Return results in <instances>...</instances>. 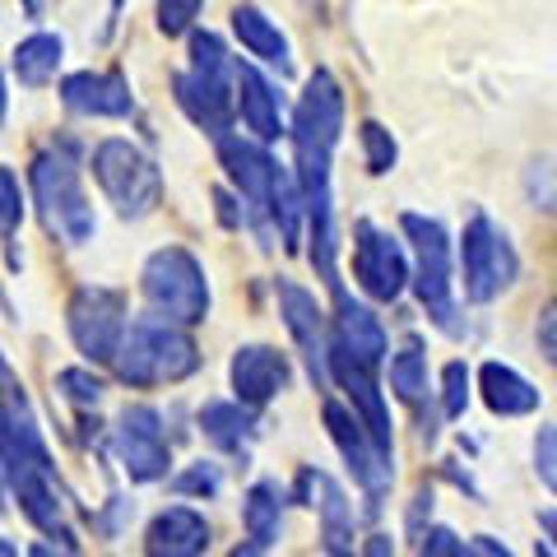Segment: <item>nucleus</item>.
Segmentation results:
<instances>
[{
	"label": "nucleus",
	"instance_id": "1",
	"mask_svg": "<svg viewBox=\"0 0 557 557\" xmlns=\"http://www.w3.org/2000/svg\"><path fill=\"white\" fill-rule=\"evenodd\" d=\"M28 209L38 214L47 237L65 242V247H89L98 237V209L84 186V159L75 139H47L33 149L24 168Z\"/></svg>",
	"mask_w": 557,
	"mask_h": 557
},
{
	"label": "nucleus",
	"instance_id": "2",
	"mask_svg": "<svg viewBox=\"0 0 557 557\" xmlns=\"http://www.w3.org/2000/svg\"><path fill=\"white\" fill-rule=\"evenodd\" d=\"M344 131V89L330 70H311L298 108L288 116L293 139V182H298L302 200L317 205L330 200V163H335V145Z\"/></svg>",
	"mask_w": 557,
	"mask_h": 557
},
{
	"label": "nucleus",
	"instance_id": "3",
	"mask_svg": "<svg viewBox=\"0 0 557 557\" xmlns=\"http://www.w3.org/2000/svg\"><path fill=\"white\" fill-rule=\"evenodd\" d=\"M200 362L205 358L196 330L168 325L159 317H131L108 372L126 391H159V386H182L186 376L200 372Z\"/></svg>",
	"mask_w": 557,
	"mask_h": 557
},
{
	"label": "nucleus",
	"instance_id": "4",
	"mask_svg": "<svg viewBox=\"0 0 557 557\" xmlns=\"http://www.w3.org/2000/svg\"><path fill=\"white\" fill-rule=\"evenodd\" d=\"M233 57L219 33L196 28L186 38V70L172 75V98H177L182 116L209 139H223L233 131Z\"/></svg>",
	"mask_w": 557,
	"mask_h": 557
},
{
	"label": "nucleus",
	"instance_id": "5",
	"mask_svg": "<svg viewBox=\"0 0 557 557\" xmlns=\"http://www.w3.org/2000/svg\"><path fill=\"white\" fill-rule=\"evenodd\" d=\"M139 298H145V317H159L182 330L205 325L209 307H214L205 260L190 247H182V242H168V247L145 256V265H139Z\"/></svg>",
	"mask_w": 557,
	"mask_h": 557
},
{
	"label": "nucleus",
	"instance_id": "6",
	"mask_svg": "<svg viewBox=\"0 0 557 557\" xmlns=\"http://www.w3.org/2000/svg\"><path fill=\"white\" fill-rule=\"evenodd\" d=\"M84 172L94 177L98 196L121 219H149L163 205V168L159 159L126 135H102L84 159Z\"/></svg>",
	"mask_w": 557,
	"mask_h": 557
},
{
	"label": "nucleus",
	"instance_id": "7",
	"mask_svg": "<svg viewBox=\"0 0 557 557\" xmlns=\"http://www.w3.org/2000/svg\"><path fill=\"white\" fill-rule=\"evenodd\" d=\"M399 228L413 242L409 260V288L418 293V302L432 317V325L446 335H460V307H456V247L450 233L442 228V219L428 214H399Z\"/></svg>",
	"mask_w": 557,
	"mask_h": 557
},
{
	"label": "nucleus",
	"instance_id": "8",
	"mask_svg": "<svg viewBox=\"0 0 557 557\" xmlns=\"http://www.w3.org/2000/svg\"><path fill=\"white\" fill-rule=\"evenodd\" d=\"M108 450L121 465L135 487H153L172 479V437H168V418L159 405L135 399L108 423Z\"/></svg>",
	"mask_w": 557,
	"mask_h": 557
},
{
	"label": "nucleus",
	"instance_id": "9",
	"mask_svg": "<svg viewBox=\"0 0 557 557\" xmlns=\"http://www.w3.org/2000/svg\"><path fill=\"white\" fill-rule=\"evenodd\" d=\"M131 325V302L121 288H108V284H79L70 288L65 298V335L75 344L79 362L89 368H112L116 348H121V335Z\"/></svg>",
	"mask_w": 557,
	"mask_h": 557
},
{
	"label": "nucleus",
	"instance_id": "10",
	"mask_svg": "<svg viewBox=\"0 0 557 557\" xmlns=\"http://www.w3.org/2000/svg\"><path fill=\"white\" fill-rule=\"evenodd\" d=\"M516 278H520V256L511 247V237L487 214H474L465 223L460 247H456V284L465 288V298L479 307L497 302Z\"/></svg>",
	"mask_w": 557,
	"mask_h": 557
},
{
	"label": "nucleus",
	"instance_id": "11",
	"mask_svg": "<svg viewBox=\"0 0 557 557\" xmlns=\"http://www.w3.org/2000/svg\"><path fill=\"white\" fill-rule=\"evenodd\" d=\"M354 278L372 302H399L409 288V251L405 242L376 228L372 219L354 223Z\"/></svg>",
	"mask_w": 557,
	"mask_h": 557
},
{
	"label": "nucleus",
	"instance_id": "12",
	"mask_svg": "<svg viewBox=\"0 0 557 557\" xmlns=\"http://www.w3.org/2000/svg\"><path fill=\"white\" fill-rule=\"evenodd\" d=\"M325 432H330V442H335V450L344 456L348 465V474H354V483L362 487V493L372 497V507L381 497H386V487L395 483V460L391 456H381L376 442L368 437V428L358 423V413L344 405V399H325Z\"/></svg>",
	"mask_w": 557,
	"mask_h": 557
},
{
	"label": "nucleus",
	"instance_id": "13",
	"mask_svg": "<svg viewBox=\"0 0 557 557\" xmlns=\"http://www.w3.org/2000/svg\"><path fill=\"white\" fill-rule=\"evenodd\" d=\"M293 502L298 507H311L321 516V548L325 557H354V530H358V516H354V502H348L344 483H335L325 469H298L293 479Z\"/></svg>",
	"mask_w": 557,
	"mask_h": 557
},
{
	"label": "nucleus",
	"instance_id": "14",
	"mask_svg": "<svg viewBox=\"0 0 557 557\" xmlns=\"http://www.w3.org/2000/svg\"><path fill=\"white\" fill-rule=\"evenodd\" d=\"M10 502H20V516L28 520L33 534L79 544V530H75V520H70V493L61 487V479H51L33 465L10 469Z\"/></svg>",
	"mask_w": 557,
	"mask_h": 557
},
{
	"label": "nucleus",
	"instance_id": "15",
	"mask_svg": "<svg viewBox=\"0 0 557 557\" xmlns=\"http://www.w3.org/2000/svg\"><path fill=\"white\" fill-rule=\"evenodd\" d=\"M274 298H278V317H284L288 339L298 344V354L307 358V372L321 391H330V372H325V344H330V321L325 307L317 302V293L293 284V278H274Z\"/></svg>",
	"mask_w": 557,
	"mask_h": 557
},
{
	"label": "nucleus",
	"instance_id": "16",
	"mask_svg": "<svg viewBox=\"0 0 557 557\" xmlns=\"http://www.w3.org/2000/svg\"><path fill=\"white\" fill-rule=\"evenodd\" d=\"M228 386L242 409L260 413L293 386V362L284 348H274V344H242V348H233Z\"/></svg>",
	"mask_w": 557,
	"mask_h": 557
},
{
	"label": "nucleus",
	"instance_id": "17",
	"mask_svg": "<svg viewBox=\"0 0 557 557\" xmlns=\"http://www.w3.org/2000/svg\"><path fill=\"white\" fill-rule=\"evenodd\" d=\"M330 298H335L330 344H335L348 362H358V368L381 372V368H386V358H391V335H386V325H381V317L368 302H358L348 288L330 293Z\"/></svg>",
	"mask_w": 557,
	"mask_h": 557
},
{
	"label": "nucleus",
	"instance_id": "18",
	"mask_svg": "<svg viewBox=\"0 0 557 557\" xmlns=\"http://www.w3.org/2000/svg\"><path fill=\"white\" fill-rule=\"evenodd\" d=\"M57 94L65 112L84 121H131L135 116V89L121 70H70L57 79Z\"/></svg>",
	"mask_w": 557,
	"mask_h": 557
},
{
	"label": "nucleus",
	"instance_id": "19",
	"mask_svg": "<svg viewBox=\"0 0 557 557\" xmlns=\"http://www.w3.org/2000/svg\"><path fill=\"white\" fill-rule=\"evenodd\" d=\"M233 112L251 135L256 145H274V139L288 135V116H284V94L270 75H260V65L251 61H237L233 65Z\"/></svg>",
	"mask_w": 557,
	"mask_h": 557
},
{
	"label": "nucleus",
	"instance_id": "20",
	"mask_svg": "<svg viewBox=\"0 0 557 557\" xmlns=\"http://www.w3.org/2000/svg\"><path fill=\"white\" fill-rule=\"evenodd\" d=\"M139 544H145V557H205L214 548V525H209L205 511L172 502V507L149 516Z\"/></svg>",
	"mask_w": 557,
	"mask_h": 557
},
{
	"label": "nucleus",
	"instance_id": "21",
	"mask_svg": "<svg viewBox=\"0 0 557 557\" xmlns=\"http://www.w3.org/2000/svg\"><path fill=\"white\" fill-rule=\"evenodd\" d=\"M61 65H65V38L57 28H33L24 33L10 51V75L20 89H51L61 79Z\"/></svg>",
	"mask_w": 557,
	"mask_h": 557
},
{
	"label": "nucleus",
	"instance_id": "22",
	"mask_svg": "<svg viewBox=\"0 0 557 557\" xmlns=\"http://www.w3.org/2000/svg\"><path fill=\"white\" fill-rule=\"evenodd\" d=\"M228 20H233V38L242 42V51L251 61L274 65L278 75H293V47H288V33L278 28V20H270L260 5H237Z\"/></svg>",
	"mask_w": 557,
	"mask_h": 557
},
{
	"label": "nucleus",
	"instance_id": "23",
	"mask_svg": "<svg viewBox=\"0 0 557 557\" xmlns=\"http://www.w3.org/2000/svg\"><path fill=\"white\" fill-rule=\"evenodd\" d=\"M200 432H205V442L219 450V456H228V460H247V450L256 442V413L251 409H242L237 399H205L200 405Z\"/></svg>",
	"mask_w": 557,
	"mask_h": 557
},
{
	"label": "nucleus",
	"instance_id": "24",
	"mask_svg": "<svg viewBox=\"0 0 557 557\" xmlns=\"http://www.w3.org/2000/svg\"><path fill=\"white\" fill-rule=\"evenodd\" d=\"M474 386L483 395V405L497 418H530V413H539V405H544V395L534 391V381H525L516 368H507V362H483Z\"/></svg>",
	"mask_w": 557,
	"mask_h": 557
},
{
	"label": "nucleus",
	"instance_id": "25",
	"mask_svg": "<svg viewBox=\"0 0 557 557\" xmlns=\"http://www.w3.org/2000/svg\"><path fill=\"white\" fill-rule=\"evenodd\" d=\"M284 502H288V493L274 479H256L247 493H242V530L265 553L278 544V534H284Z\"/></svg>",
	"mask_w": 557,
	"mask_h": 557
},
{
	"label": "nucleus",
	"instance_id": "26",
	"mask_svg": "<svg viewBox=\"0 0 557 557\" xmlns=\"http://www.w3.org/2000/svg\"><path fill=\"white\" fill-rule=\"evenodd\" d=\"M24 219H28V186H24V172L10 168V163H0V247H5L10 274L24 270V256H20Z\"/></svg>",
	"mask_w": 557,
	"mask_h": 557
},
{
	"label": "nucleus",
	"instance_id": "27",
	"mask_svg": "<svg viewBox=\"0 0 557 557\" xmlns=\"http://www.w3.org/2000/svg\"><path fill=\"white\" fill-rule=\"evenodd\" d=\"M391 391H395V399H405V405H413V409H423V399L432 395L428 348H423V339H418V335H409L391 354Z\"/></svg>",
	"mask_w": 557,
	"mask_h": 557
},
{
	"label": "nucleus",
	"instance_id": "28",
	"mask_svg": "<svg viewBox=\"0 0 557 557\" xmlns=\"http://www.w3.org/2000/svg\"><path fill=\"white\" fill-rule=\"evenodd\" d=\"M51 386H57V395L65 399V405H75L79 413H94L102 399H108L112 381H108V372H102V368H89V362H70V368L57 372Z\"/></svg>",
	"mask_w": 557,
	"mask_h": 557
},
{
	"label": "nucleus",
	"instance_id": "29",
	"mask_svg": "<svg viewBox=\"0 0 557 557\" xmlns=\"http://www.w3.org/2000/svg\"><path fill=\"white\" fill-rule=\"evenodd\" d=\"M168 487L177 497H190V502H214L223 493V465L219 460H190L182 474H172Z\"/></svg>",
	"mask_w": 557,
	"mask_h": 557
},
{
	"label": "nucleus",
	"instance_id": "30",
	"mask_svg": "<svg viewBox=\"0 0 557 557\" xmlns=\"http://www.w3.org/2000/svg\"><path fill=\"white\" fill-rule=\"evenodd\" d=\"M358 139H362V163H368L372 177H386V172H395V163H399V145H395V135L381 126V121H362V126H358Z\"/></svg>",
	"mask_w": 557,
	"mask_h": 557
},
{
	"label": "nucleus",
	"instance_id": "31",
	"mask_svg": "<svg viewBox=\"0 0 557 557\" xmlns=\"http://www.w3.org/2000/svg\"><path fill=\"white\" fill-rule=\"evenodd\" d=\"M84 520H89V530L102 539V544H116V539L126 534V525L135 520V502H131L126 493H112V497L102 502L98 511H89Z\"/></svg>",
	"mask_w": 557,
	"mask_h": 557
},
{
	"label": "nucleus",
	"instance_id": "32",
	"mask_svg": "<svg viewBox=\"0 0 557 557\" xmlns=\"http://www.w3.org/2000/svg\"><path fill=\"white\" fill-rule=\"evenodd\" d=\"M200 10H205V0H159L153 24H159L163 38H190L200 28Z\"/></svg>",
	"mask_w": 557,
	"mask_h": 557
},
{
	"label": "nucleus",
	"instance_id": "33",
	"mask_svg": "<svg viewBox=\"0 0 557 557\" xmlns=\"http://www.w3.org/2000/svg\"><path fill=\"white\" fill-rule=\"evenodd\" d=\"M469 399H474V372H469V362H446L442 368V413L446 418H465Z\"/></svg>",
	"mask_w": 557,
	"mask_h": 557
},
{
	"label": "nucleus",
	"instance_id": "34",
	"mask_svg": "<svg viewBox=\"0 0 557 557\" xmlns=\"http://www.w3.org/2000/svg\"><path fill=\"white\" fill-rule=\"evenodd\" d=\"M525 196L534 209L557 214V159H534L525 168Z\"/></svg>",
	"mask_w": 557,
	"mask_h": 557
},
{
	"label": "nucleus",
	"instance_id": "35",
	"mask_svg": "<svg viewBox=\"0 0 557 557\" xmlns=\"http://www.w3.org/2000/svg\"><path fill=\"white\" fill-rule=\"evenodd\" d=\"M418 557H479L450 525H428L418 539Z\"/></svg>",
	"mask_w": 557,
	"mask_h": 557
},
{
	"label": "nucleus",
	"instance_id": "36",
	"mask_svg": "<svg viewBox=\"0 0 557 557\" xmlns=\"http://www.w3.org/2000/svg\"><path fill=\"white\" fill-rule=\"evenodd\" d=\"M534 474L544 479V487L557 497V423L534 432Z\"/></svg>",
	"mask_w": 557,
	"mask_h": 557
},
{
	"label": "nucleus",
	"instance_id": "37",
	"mask_svg": "<svg viewBox=\"0 0 557 557\" xmlns=\"http://www.w3.org/2000/svg\"><path fill=\"white\" fill-rule=\"evenodd\" d=\"M534 344H539V354H544L548 368H557V293L544 302V311H539V321H534Z\"/></svg>",
	"mask_w": 557,
	"mask_h": 557
},
{
	"label": "nucleus",
	"instance_id": "38",
	"mask_svg": "<svg viewBox=\"0 0 557 557\" xmlns=\"http://www.w3.org/2000/svg\"><path fill=\"white\" fill-rule=\"evenodd\" d=\"M214 205H219V223H223V228H233V233L247 228V209H242L237 190H228V186H214Z\"/></svg>",
	"mask_w": 557,
	"mask_h": 557
},
{
	"label": "nucleus",
	"instance_id": "39",
	"mask_svg": "<svg viewBox=\"0 0 557 557\" xmlns=\"http://www.w3.org/2000/svg\"><path fill=\"white\" fill-rule=\"evenodd\" d=\"M84 544H65V539H33V544L24 548V557H79Z\"/></svg>",
	"mask_w": 557,
	"mask_h": 557
},
{
	"label": "nucleus",
	"instance_id": "40",
	"mask_svg": "<svg viewBox=\"0 0 557 557\" xmlns=\"http://www.w3.org/2000/svg\"><path fill=\"white\" fill-rule=\"evenodd\" d=\"M474 553H479V557H516L497 534H479V539H474Z\"/></svg>",
	"mask_w": 557,
	"mask_h": 557
},
{
	"label": "nucleus",
	"instance_id": "41",
	"mask_svg": "<svg viewBox=\"0 0 557 557\" xmlns=\"http://www.w3.org/2000/svg\"><path fill=\"white\" fill-rule=\"evenodd\" d=\"M362 557H395V539L391 534H368V544H362Z\"/></svg>",
	"mask_w": 557,
	"mask_h": 557
},
{
	"label": "nucleus",
	"instance_id": "42",
	"mask_svg": "<svg viewBox=\"0 0 557 557\" xmlns=\"http://www.w3.org/2000/svg\"><path fill=\"white\" fill-rule=\"evenodd\" d=\"M539 530H544V544L557 553V511H553V507L539 511Z\"/></svg>",
	"mask_w": 557,
	"mask_h": 557
},
{
	"label": "nucleus",
	"instance_id": "43",
	"mask_svg": "<svg viewBox=\"0 0 557 557\" xmlns=\"http://www.w3.org/2000/svg\"><path fill=\"white\" fill-rule=\"evenodd\" d=\"M10 126V75H5V65H0V131Z\"/></svg>",
	"mask_w": 557,
	"mask_h": 557
},
{
	"label": "nucleus",
	"instance_id": "44",
	"mask_svg": "<svg viewBox=\"0 0 557 557\" xmlns=\"http://www.w3.org/2000/svg\"><path fill=\"white\" fill-rule=\"evenodd\" d=\"M0 557H24V548H20V539H10L5 530H0Z\"/></svg>",
	"mask_w": 557,
	"mask_h": 557
},
{
	"label": "nucleus",
	"instance_id": "45",
	"mask_svg": "<svg viewBox=\"0 0 557 557\" xmlns=\"http://www.w3.org/2000/svg\"><path fill=\"white\" fill-rule=\"evenodd\" d=\"M228 557H265V548H260V544H251V539H242V544H237Z\"/></svg>",
	"mask_w": 557,
	"mask_h": 557
},
{
	"label": "nucleus",
	"instance_id": "46",
	"mask_svg": "<svg viewBox=\"0 0 557 557\" xmlns=\"http://www.w3.org/2000/svg\"><path fill=\"white\" fill-rule=\"evenodd\" d=\"M534 557H557V553H553L548 544H534Z\"/></svg>",
	"mask_w": 557,
	"mask_h": 557
}]
</instances>
